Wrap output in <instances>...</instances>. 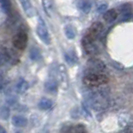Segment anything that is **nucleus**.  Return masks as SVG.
<instances>
[{
    "label": "nucleus",
    "mask_w": 133,
    "mask_h": 133,
    "mask_svg": "<svg viewBox=\"0 0 133 133\" xmlns=\"http://www.w3.org/2000/svg\"><path fill=\"white\" fill-rule=\"evenodd\" d=\"M87 103L94 110H103L109 105V99L103 91H96L87 97Z\"/></svg>",
    "instance_id": "1"
},
{
    "label": "nucleus",
    "mask_w": 133,
    "mask_h": 133,
    "mask_svg": "<svg viewBox=\"0 0 133 133\" xmlns=\"http://www.w3.org/2000/svg\"><path fill=\"white\" fill-rule=\"evenodd\" d=\"M109 78L103 72H85L82 81L88 87H99L108 82Z\"/></svg>",
    "instance_id": "2"
},
{
    "label": "nucleus",
    "mask_w": 133,
    "mask_h": 133,
    "mask_svg": "<svg viewBox=\"0 0 133 133\" xmlns=\"http://www.w3.org/2000/svg\"><path fill=\"white\" fill-rule=\"evenodd\" d=\"M36 32H37L39 38L42 40L43 43H45L46 45H49L51 43L50 34L48 32V29H47V26L45 25V22L43 21V19L41 17L38 18V24H37V28H36Z\"/></svg>",
    "instance_id": "3"
},
{
    "label": "nucleus",
    "mask_w": 133,
    "mask_h": 133,
    "mask_svg": "<svg viewBox=\"0 0 133 133\" xmlns=\"http://www.w3.org/2000/svg\"><path fill=\"white\" fill-rule=\"evenodd\" d=\"M106 65L102 60L97 58H91L86 64V72H104Z\"/></svg>",
    "instance_id": "4"
},
{
    "label": "nucleus",
    "mask_w": 133,
    "mask_h": 133,
    "mask_svg": "<svg viewBox=\"0 0 133 133\" xmlns=\"http://www.w3.org/2000/svg\"><path fill=\"white\" fill-rule=\"evenodd\" d=\"M82 46L84 48L85 52L88 55L93 56L98 52V48L95 44V40H93L92 38H90L88 35H84L82 38Z\"/></svg>",
    "instance_id": "5"
},
{
    "label": "nucleus",
    "mask_w": 133,
    "mask_h": 133,
    "mask_svg": "<svg viewBox=\"0 0 133 133\" xmlns=\"http://www.w3.org/2000/svg\"><path fill=\"white\" fill-rule=\"evenodd\" d=\"M12 43H13V46L16 49L24 50L27 46V43H28V36H27V34L25 32H23V31L18 32L13 37Z\"/></svg>",
    "instance_id": "6"
},
{
    "label": "nucleus",
    "mask_w": 133,
    "mask_h": 133,
    "mask_svg": "<svg viewBox=\"0 0 133 133\" xmlns=\"http://www.w3.org/2000/svg\"><path fill=\"white\" fill-rule=\"evenodd\" d=\"M104 30V26L101 22H94L91 26L89 27L88 29V32L86 33V35H88L90 38H92L93 40H96L97 38H99L101 36V34Z\"/></svg>",
    "instance_id": "7"
},
{
    "label": "nucleus",
    "mask_w": 133,
    "mask_h": 133,
    "mask_svg": "<svg viewBox=\"0 0 133 133\" xmlns=\"http://www.w3.org/2000/svg\"><path fill=\"white\" fill-rule=\"evenodd\" d=\"M20 4L23 8V11L25 12L28 17H32L34 15V8L30 0H19Z\"/></svg>",
    "instance_id": "8"
},
{
    "label": "nucleus",
    "mask_w": 133,
    "mask_h": 133,
    "mask_svg": "<svg viewBox=\"0 0 133 133\" xmlns=\"http://www.w3.org/2000/svg\"><path fill=\"white\" fill-rule=\"evenodd\" d=\"M42 6L44 11L49 17H52L54 14V3L52 0H42Z\"/></svg>",
    "instance_id": "9"
},
{
    "label": "nucleus",
    "mask_w": 133,
    "mask_h": 133,
    "mask_svg": "<svg viewBox=\"0 0 133 133\" xmlns=\"http://www.w3.org/2000/svg\"><path fill=\"white\" fill-rule=\"evenodd\" d=\"M12 124L16 127H25L28 124V120L21 115H15L12 117Z\"/></svg>",
    "instance_id": "10"
},
{
    "label": "nucleus",
    "mask_w": 133,
    "mask_h": 133,
    "mask_svg": "<svg viewBox=\"0 0 133 133\" xmlns=\"http://www.w3.org/2000/svg\"><path fill=\"white\" fill-rule=\"evenodd\" d=\"M104 19L106 22L108 23H111V22H113L114 20L117 19V17H118V12H117V10L116 9H109V10H106L105 12H104Z\"/></svg>",
    "instance_id": "11"
},
{
    "label": "nucleus",
    "mask_w": 133,
    "mask_h": 133,
    "mask_svg": "<svg viewBox=\"0 0 133 133\" xmlns=\"http://www.w3.org/2000/svg\"><path fill=\"white\" fill-rule=\"evenodd\" d=\"M28 88H29L28 82L23 78H20L17 82V84H16V91L19 94H23L28 90Z\"/></svg>",
    "instance_id": "12"
},
{
    "label": "nucleus",
    "mask_w": 133,
    "mask_h": 133,
    "mask_svg": "<svg viewBox=\"0 0 133 133\" xmlns=\"http://www.w3.org/2000/svg\"><path fill=\"white\" fill-rule=\"evenodd\" d=\"M44 87L48 92L50 93H56L57 90H58V85H57V82L54 79H50L46 81V83L44 84Z\"/></svg>",
    "instance_id": "13"
},
{
    "label": "nucleus",
    "mask_w": 133,
    "mask_h": 133,
    "mask_svg": "<svg viewBox=\"0 0 133 133\" xmlns=\"http://www.w3.org/2000/svg\"><path fill=\"white\" fill-rule=\"evenodd\" d=\"M52 106H53V102H52L50 99H48V98H42V99L39 101V103H38L39 109L44 110V111L51 109V107Z\"/></svg>",
    "instance_id": "14"
},
{
    "label": "nucleus",
    "mask_w": 133,
    "mask_h": 133,
    "mask_svg": "<svg viewBox=\"0 0 133 133\" xmlns=\"http://www.w3.org/2000/svg\"><path fill=\"white\" fill-rule=\"evenodd\" d=\"M68 133H87V129L83 124H76L68 129Z\"/></svg>",
    "instance_id": "15"
},
{
    "label": "nucleus",
    "mask_w": 133,
    "mask_h": 133,
    "mask_svg": "<svg viewBox=\"0 0 133 133\" xmlns=\"http://www.w3.org/2000/svg\"><path fill=\"white\" fill-rule=\"evenodd\" d=\"M65 60L69 64H75L77 62L78 58H77V56H76L74 51H69V52L65 53Z\"/></svg>",
    "instance_id": "16"
},
{
    "label": "nucleus",
    "mask_w": 133,
    "mask_h": 133,
    "mask_svg": "<svg viewBox=\"0 0 133 133\" xmlns=\"http://www.w3.org/2000/svg\"><path fill=\"white\" fill-rule=\"evenodd\" d=\"M92 8V3L89 0H83L80 3V9L84 12V13H89L90 10Z\"/></svg>",
    "instance_id": "17"
},
{
    "label": "nucleus",
    "mask_w": 133,
    "mask_h": 133,
    "mask_svg": "<svg viewBox=\"0 0 133 133\" xmlns=\"http://www.w3.org/2000/svg\"><path fill=\"white\" fill-rule=\"evenodd\" d=\"M64 32H65V35L68 39H73L76 35V32H75V29L72 25H66L65 28H64Z\"/></svg>",
    "instance_id": "18"
},
{
    "label": "nucleus",
    "mask_w": 133,
    "mask_h": 133,
    "mask_svg": "<svg viewBox=\"0 0 133 133\" xmlns=\"http://www.w3.org/2000/svg\"><path fill=\"white\" fill-rule=\"evenodd\" d=\"M0 4H1V8H2V10H3L4 12L8 13V12H9V10H10V7H11L9 0H0Z\"/></svg>",
    "instance_id": "19"
},
{
    "label": "nucleus",
    "mask_w": 133,
    "mask_h": 133,
    "mask_svg": "<svg viewBox=\"0 0 133 133\" xmlns=\"http://www.w3.org/2000/svg\"><path fill=\"white\" fill-rule=\"evenodd\" d=\"M40 57H41V55H40L39 50L37 48H32L31 51H30V58L34 61H36V60L39 59Z\"/></svg>",
    "instance_id": "20"
},
{
    "label": "nucleus",
    "mask_w": 133,
    "mask_h": 133,
    "mask_svg": "<svg viewBox=\"0 0 133 133\" xmlns=\"http://www.w3.org/2000/svg\"><path fill=\"white\" fill-rule=\"evenodd\" d=\"M131 16H132V13H131V11H130V9H123V13L121 15V20L122 21H127V20H129L131 18Z\"/></svg>",
    "instance_id": "21"
},
{
    "label": "nucleus",
    "mask_w": 133,
    "mask_h": 133,
    "mask_svg": "<svg viewBox=\"0 0 133 133\" xmlns=\"http://www.w3.org/2000/svg\"><path fill=\"white\" fill-rule=\"evenodd\" d=\"M8 115H9V109L4 106L1 107L0 108V117L3 119H6V118H8Z\"/></svg>",
    "instance_id": "22"
},
{
    "label": "nucleus",
    "mask_w": 133,
    "mask_h": 133,
    "mask_svg": "<svg viewBox=\"0 0 133 133\" xmlns=\"http://www.w3.org/2000/svg\"><path fill=\"white\" fill-rule=\"evenodd\" d=\"M7 61H8V56L4 53H0V66L5 64Z\"/></svg>",
    "instance_id": "23"
},
{
    "label": "nucleus",
    "mask_w": 133,
    "mask_h": 133,
    "mask_svg": "<svg viewBox=\"0 0 133 133\" xmlns=\"http://www.w3.org/2000/svg\"><path fill=\"white\" fill-rule=\"evenodd\" d=\"M107 4L106 3H102V4H100L98 8H97V12L98 13H103V12H105L107 10Z\"/></svg>",
    "instance_id": "24"
},
{
    "label": "nucleus",
    "mask_w": 133,
    "mask_h": 133,
    "mask_svg": "<svg viewBox=\"0 0 133 133\" xmlns=\"http://www.w3.org/2000/svg\"><path fill=\"white\" fill-rule=\"evenodd\" d=\"M0 133H7L6 129L2 126V125H0Z\"/></svg>",
    "instance_id": "25"
}]
</instances>
